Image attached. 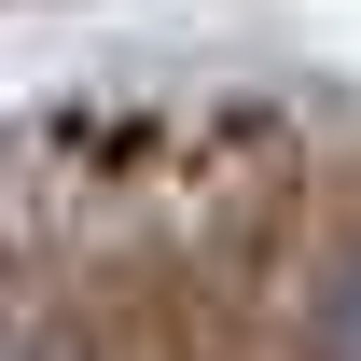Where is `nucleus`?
I'll return each mask as SVG.
<instances>
[{"instance_id":"obj_1","label":"nucleus","mask_w":361,"mask_h":361,"mask_svg":"<svg viewBox=\"0 0 361 361\" xmlns=\"http://www.w3.org/2000/svg\"><path fill=\"white\" fill-rule=\"evenodd\" d=\"M306 334H319V348H361V250H334V264H319V306H306Z\"/></svg>"}]
</instances>
